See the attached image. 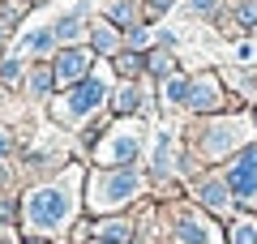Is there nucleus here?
Listing matches in <instances>:
<instances>
[{
    "instance_id": "nucleus-5",
    "label": "nucleus",
    "mask_w": 257,
    "mask_h": 244,
    "mask_svg": "<svg viewBox=\"0 0 257 244\" xmlns=\"http://www.w3.org/2000/svg\"><path fill=\"white\" fill-rule=\"evenodd\" d=\"M99 99H103V86H99V81H86L82 90L73 94V111H77V116H86V111H90Z\"/></svg>"
},
{
    "instance_id": "nucleus-4",
    "label": "nucleus",
    "mask_w": 257,
    "mask_h": 244,
    "mask_svg": "<svg viewBox=\"0 0 257 244\" xmlns=\"http://www.w3.org/2000/svg\"><path fill=\"white\" fill-rule=\"evenodd\" d=\"M86 64H90V60H86V52H64V56H60V64H56V73L69 81V77H82Z\"/></svg>"
},
{
    "instance_id": "nucleus-3",
    "label": "nucleus",
    "mask_w": 257,
    "mask_h": 244,
    "mask_svg": "<svg viewBox=\"0 0 257 244\" xmlns=\"http://www.w3.org/2000/svg\"><path fill=\"white\" fill-rule=\"evenodd\" d=\"M133 189H138V180H133L128 172H120V176H107V180H103V193H99V197H103V201H120V197H128Z\"/></svg>"
},
{
    "instance_id": "nucleus-9",
    "label": "nucleus",
    "mask_w": 257,
    "mask_h": 244,
    "mask_svg": "<svg viewBox=\"0 0 257 244\" xmlns=\"http://www.w3.org/2000/svg\"><path fill=\"white\" fill-rule=\"evenodd\" d=\"M180 240H189V244H206V231H202L197 223H184V227H180Z\"/></svg>"
},
{
    "instance_id": "nucleus-7",
    "label": "nucleus",
    "mask_w": 257,
    "mask_h": 244,
    "mask_svg": "<svg viewBox=\"0 0 257 244\" xmlns=\"http://www.w3.org/2000/svg\"><path fill=\"white\" fill-rule=\"evenodd\" d=\"M193 103H197V107H214V86L210 81H202V86L193 90Z\"/></svg>"
},
{
    "instance_id": "nucleus-8",
    "label": "nucleus",
    "mask_w": 257,
    "mask_h": 244,
    "mask_svg": "<svg viewBox=\"0 0 257 244\" xmlns=\"http://www.w3.org/2000/svg\"><path fill=\"white\" fill-rule=\"evenodd\" d=\"M26 47L30 52H47V47H52V30H35V35L26 39Z\"/></svg>"
},
{
    "instance_id": "nucleus-13",
    "label": "nucleus",
    "mask_w": 257,
    "mask_h": 244,
    "mask_svg": "<svg viewBox=\"0 0 257 244\" xmlns=\"http://www.w3.org/2000/svg\"><path fill=\"white\" fill-rule=\"evenodd\" d=\"M18 73H22V69H18V60H9L5 69H0V77H5V81H18Z\"/></svg>"
},
{
    "instance_id": "nucleus-6",
    "label": "nucleus",
    "mask_w": 257,
    "mask_h": 244,
    "mask_svg": "<svg viewBox=\"0 0 257 244\" xmlns=\"http://www.w3.org/2000/svg\"><path fill=\"white\" fill-rule=\"evenodd\" d=\"M206 206H214V210H223V206H227V193H223V184H206Z\"/></svg>"
},
{
    "instance_id": "nucleus-15",
    "label": "nucleus",
    "mask_w": 257,
    "mask_h": 244,
    "mask_svg": "<svg viewBox=\"0 0 257 244\" xmlns=\"http://www.w3.org/2000/svg\"><path fill=\"white\" fill-rule=\"evenodd\" d=\"M30 244H43V240H30Z\"/></svg>"
},
{
    "instance_id": "nucleus-1",
    "label": "nucleus",
    "mask_w": 257,
    "mask_h": 244,
    "mask_svg": "<svg viewBox=\"0 0 257 244\" xmlns=\"http://www.w3.org/2000/svg\"><path fill=\"white\" fill-rule=\"evenodd\" d=\"M64 214H69V193L60 184L56 189H39L30 197V223L35 227H56V223H64Z\"/></svg>"
},
{
    "instance_id": "nucleus-10",
    "label": "nucleus",
    "mask_w": 257,
    "mask_h": 244,
    "mask_svg": "<svg viewBox=\"0 0 257 244\" xmlns=\"http://www.w3.org/2000/svg\"><path fill=\"white\" fill-rule=\"evenodd\" d=\"M56 35H60V39H73V35H77V18H64V22H60V30H56Z\"/></svg>"
},
{
    "instance_id": "nucleus-12",
    "label": "nucleus",
    "mask_w": 257,
    "mask_h": 244,
    "mask_svg": "<svg viewBox=\"0 0 257 244\" xmlns=\"http://www.w3.org/2000/svg\"><path fill=\"white\" fill-rule=\"evenodd\" d=\"M94 43H99L103 52H111V47H116V39H111V30H99V35H94Z\"/></svg>"
},
{
    "instance_id": "nucleus-2",
    "label": "nucleus",
    "mask_w": 257,
    "mask_h": 244,
    "mask_svg": "<svg viewBox=\"0 0 257 244\" xmlns=\"http://www.w3.org/2000/svg\"><path fill=\"white\" fill-rule=\"evenodd\" d=\"M231 184H236L240 193H253V189H257V150H248L244 159L236 163V172H231Z\"/></svg>"
},
{
    "instance_id": "nucleus-14",
    "label": "nucleus",
    "mask_w": 257,
    "mask_h": 244,
    "mask_svg": "<svg viewBox=\"0 0 257 244\" xmlns=\"http://www.w3.org/2000/svg\"><path fill=\"white\" fill-rule=\"evenodd\" d=\"M9 146H13V142H9V137H5V133H0V154H5V150H9Z\"/></svg>"
},
{
    "instance_id": "nucleus-11",
    "label": "nucleus",
    "mask_w": 257,
    "mask_h": 244,
    "mask_svg": "<svg viewBox=\"0 0 257 244\" xmlns=\"http://www.w3.org/2000/svg\"><path fill=\"white\" fill-rule=\"evenodd\" d=\"M236 244H257V227H240V231H236Z\"/></svg>"
}]
</instances>
